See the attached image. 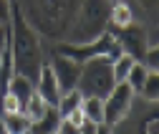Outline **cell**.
I'll return each mask as SVG.
<instances>
[{
    "label": "cell",
    "mask_w": 159,
    "mask_h": 134,
    "mask_svg": "<svg viewBox=\"0 0 159 134\" xmlns=\"http://www.w3.org/2000/svg\"><path fill=\"white\" fill-rule=\"evenodd\" d=\"M10 53H13L15 73L25 76V79H30L35 84L38 73H41V66H43L41 41H38L28 18H23V10L15 3H13V13H10Z\"/></svg>",
    "instance_id": "1"
},
{
    "label": "cell",
    "mask_w": 159,
    "mask_h": 134,
    "mask_svg": "<svg viewBox=\"0 0 159 134\" xmlns=\"http://www.w3.org/2000/svg\"><path fill=\"white\" fill-rule=\"evenodd\" d=\"M114 86H116V81H114V73H111V61L106 56L89 58V61L81 63V76H78L76 89L81 91L84 96L106 99Z\"/></svg>",
    "instance_id": "2"
},
{
    "label": "cell",
    "mask_w": 159,
    "mask_h": 134,
    "mask_svg": "<svg viewBox=\"0 0 159 134\" xmlns=\"http://www.w3.org/2000/svg\"><path fill=\"white\" fill-rule=\"evenodd\" d=\"M58 53H63L66 58L76 61V63H84L89 58H98V56H106L109 61H114L116 56H121V48L116 43V35L104 30L98 33L93 41H86V43H63L56 48Z\"/></svg>",
    "instance_id": "3"
},
{
    "label": "cell",
    "mask_w": 159,
    "mask_h": 134,
    "mask_svg": "<svg viewBox=\"0 0 159 134\" xmlns=\"http://www.w3.org/2000/svg\"><path fill=\"white\" fill-rule=\"evenodd\" d=\"M109 0H84V8L78 13V23L73 28V41L86 43L93 41L98 33H104V25L109 23Z\"/></svg>",
    "instance_id": "4"
},
{
    "label": "cell",
    "mask_w": 159,
    "mask_h": 134,
    "mask_svg": "<svg viewBox=\"0 0 159 134\" xmlns=\"http://www.w3.org/2000/svg\"><path fill=\"white\" fill-rule=\"evenodd\" d=\"M131 101H134V91L129 89V84H126V81L116 84V86L109 91V96L104 99V124L114 127V124H119V122H124V119L129 117Z\"/></svg>",
    "instance_id": "5"
},
{
    "label": "cell",
    "mask_w": 159,
    "mask_h": 134,
    "mask_svg": "<svg viewBox=\"0 0 159 134\" xmlns=\"http://www.w3.org/2000/svg\"><path fill=\"white\" fill-rule=\"evenodd\" d=\"M116 43L121 48V53L131 56L134 61H144V56L149 51V43H147V30L142 25H136V21L126 28H119L116 33Z\"/></svg>",
    "instance_id": "6"
},
{
    "label": "cell",
    "mask_w": 159,
    "mask_h": 134,
    "mask_svg": "<svg viewBox=\"0 0 159 134\" xmlns=\"http://www.w3.org/2000/svg\"><path fill=\"white\" fill-rule=\"evenodd\" d=\"M51 68H53V76H56V81H58V89H61V94L76 89L78 76H81V63H76V61L66 58L63 53L56 51L53 61H51Z\"/></svg>",
    "instance_id": "7"
},
{
    "label": "cell",
    "mask_w": 159,
    "mask_h": 134,
    "mask_svg": "<svg viewBox=\"0 0 159 134\" xmlns=\"http://www.w3.org/2000/svg\"><path fill=\"white\" fill-rule=\"evenodd\" d=\"M35 91L43 96V101L48 106H56L58 99H61V89H58V81H56V76H53L51 63H43L41 66V73H38V79H35Z\"/></svg>",
    "instance_id": "8"
},
{
    "label": "cell",
    "mask_w": 159,
    "mask_h": 134,
    "mask_svg": "<svg viewBox=\"0 0 159 134\" xmlns=\"http://www.w3.org/2000/svg\"><path fill=\"white\" fill-rule=\"evenodd\" d=\"M109 23L119 30V28H126L134 23V13L129 8V3H124V0H114V5L109 8Z\"/></svg>",
    "instance_id": "9"
},
{
    "label": "cell",
    "mask_w": 159,
    "mask_h": 134,
    "mask_svg": "<svg viewBox=\"0 0 159 134\" xmlns=\"http://www.w3.org/2000/svg\"><path fill=\"white\" fill-rule=\"evenodd\" d=\"M33 81L30 79H25V76H20V73H13L10 76V81H8V94H13V96L20 101V106H25V101H28V96L33 94Z\"/></svg>",
    "instance_id": "10"
},
{
    "label": "cell",
    "mask_w": 159,
    "mask_h": 134,
    "mask_svg": "<svg viewBox=\"0 0 159 134\" xmlns=\"http://www.w3.org/2000/svg\"><path fill=\"white\" fill-rule=\"evenodd\" d=\"M58 122H61V114L56 111V106H51L41 119H35V122H30V129H28V134H56V129H58Z\"/></svg>",
    "instance_id": "11"
},
{
    "label": "cell",
    "mask_w": 159,
    "mask_h": 134,
    "mask_svg": "<svg viewBox=\"0 0 159 134\" xmlns=\"http://www.w3.org/2000/svg\"><path fill=\"white\" fill-rule=\"evenodd\" d=\"M81 111L84 119L91 124H104V99L98 96H84L81 99Z\"/></svg>",
    "instance_id": "12"
},
{
    "label": "cell",
    "mask_w": 159,
    "mask_h": 134,
    "mask_svg": "<svg viewBox=\"0 0 159 134\" xmlns=\"http://www.w3.org/2000/svg\"><path fill=\"white\" fill-rule=\"evenodd\" d=\"M3 127H5V134H28V129H30V119L25 117L23 111L5 114Z\"/></svg>",
    "instance_id": "13"
},
{
    "label": "cell",
    "mask_w": 159,
    "mask_h": 134,
    "mask_svg": "<svg viewBox=\"0 0 159 134\" xmlns=\"http://www.w3.org/2000/svg\"><path fill=\"white\" fill-rule=\"evenodd\" d=\"M48 109H51V106L43 101V96H41V94H38V91L33 89V94L28 96V101H25V106H23V114H25V117H28L30 122H35V119H41Z\"/></svg>",
    "instance_id": "14"
},
{
    "label": "cell",
    "mask_w": 159,
    "mask_h": 134,
    "mask_svg": "<svg viewBox=\"0 0 159 134\" xmlns=\"http://www.w3.org/2000/svg\"><path fill=\"white\" fill-rule=\"evenodd\" d=\"M81 99H84V94L78 91V89L63 91V94H61V99H58V104H56V111L61 114V117H66V114H71L73 109L81 106Z\"/></svg>",
    "instance_id": "15"
},
{
    "label": "cell",
    "mask_w": 159,
    "mask_h": 134,
    "mask_svg": "<svg viewBox=\"0 0 159 134\" xmlns=\"http://www.w3.org/2000/svg\"><path fill=\"white\" fill-rule=\"evenodd\" d=\"M131 66H134V58H131V56H126V53L116 56V58L111 61V73H114V81H116V84L126 81V76H129Z\"/></svg>",
    "instance_id": "16"
},
{
    "label": "cell",
    "mask_w": 159,
    "mask_h": 134,
    "mask_svg": "<svg viewBox=\"0 0 159 134\" xmlns=\"http://www.w3.org/2000/svg\"><path fill=\"white\" fill-rule=\"evenodd\" d=\"M147 73H149V68H147L142 61H134V66H131V71H129V76H126V84H129V89H131L134 94H139V91H142Z\"/></svg>",
    "instance_id": "17"
},
{
    "label": "cell",
    "mask_w": 159,
    "mask_h": 134,
    "mask_svg": "<svg viewBox=\"0 0 159 134\" xmlns=\"http://www.w3.org/2000/svg\"><path fill=\"white\" fill-rule=\"evenodd\" d=\"M139 94H142L147 101H157V96H159V73H157V71H149V73H147L144 86H142Z\"/></svg>",
    "instance_id": "18"
},
{
    "label": "cell",
    "mask_w": 159,
    "mask_h": 134,
    "mask_svg": "<svg viewBox=\"0 0 159 134\" xmlns=\"http://www.w3.org/2000/svg\"><path fill=\"white\" fill-rule=\"evenodd\" d=\"M15 111H23V106H20V101H18L13 94H3V114H15Z\"/></svg>",
    "instance_id": "19"
},
{
    "label": "cell",
    "mask_w": 159,
    "mask_h": 134,
    "mask_svg": "<svg viewBox=\"0 0 159 134\" xmlns=\"http://www.w3.org/2000/svg\"><path fill=\"white\" fill-rule=\"evenodd\" d=\"M10 13H13V0H0V25L10 23Z\"/></svg>",
    "instance_id": "20"
},
{
    "label": "cell",
    "mask_w": 159,
    "mask_h": 134,
    "mask_svg": "<svg viewBox=\"0 0 159 134\" xmlns=\"http://www.w3.org/2000/svg\"><path fill=\"white\" fill-rule=\"evenodd\" d=\"M10 43V23L8 25H0V61H3V53Z\"/></svg>",
    "instance_id": "21"
},
{
    "label": "cell",
    "mask_w": 159,
    "mask_h": 134,
    "mask_svg": "<svg viewBox=\"0 0 159 134\" xmlns=\"http://www.w3.org/2000/svg\"><path fill=\"white\" fill-rule=\"evenodd\" d=\"M56 134H78V127H76V124H71L66 117H61V122H58V129H56Z\"/></svg>",
    "instance_id": "22"
},
{
    "label": "cell",
    "mask_w": 159,
    "mask_h": 134,
    "mask_svg": "<svg viewBox=\"0 0 159 134\" xmlns=\"http://www.w3.org/2000/svg\"><path fill=\"white\" fill-rule=\"evenodd\" d=\"M66 119H68L71 124H76L78 129H81V127L86 124V119H84V111H81V106H78V109H73L71 114H66Z\"/></svg>",
    "instance_id": "23"
},
{
    "label": "cell",
    "mask_w": 159,
    "mask_h": 134,
    "mask_svg": "<svg viewBox=\"0 0 159 134\" xmlns=\"http://www.w3.org/2000/svg\"><path fill=\"white\" fill-rule=\"evenodd\" d=\"M78 134H96V124H91V122H86L81 129H78Z\"/></svg>",
    "instance_id": "24"
},
{
    "label": "cell",
    "mask_w": 159,
    "mask_h": 134,
    "mask_svg": "<svg viewBox=\"0 0 159 134\" xmlns=\"http://www.w3.org/2000/svg\"><path fill=\"white\" fill-rule=\"evenodd\" d=\"M96 134H111V127L109 124H96Z\"/></svg>",
    "instance_id": "25"
},
{
    "label": "cell",
    "mask_w": 159,
    "mask_h": 134,
    "mask_svg": "<svg viewBox=\"0 0 159 134\" xmlns=\"http://www.w3.org/2000/svg\"><path fill=\"white\" fill-rule=\"evenodd\" d=\"M0 134H5V127H3V122H0Z\"/></svg>",
    "instance_id": "26"
}]
</instances>
